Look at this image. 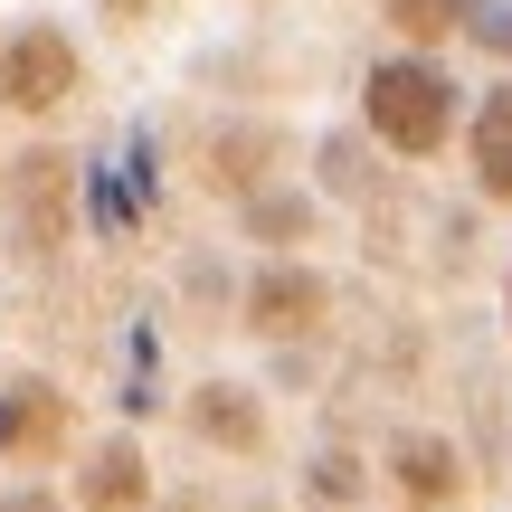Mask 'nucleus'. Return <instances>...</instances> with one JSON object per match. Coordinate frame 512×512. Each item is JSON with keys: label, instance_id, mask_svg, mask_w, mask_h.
I'll return each instance as SVG.
<instances>
[{"label": "nucleus", "instance_id": "obj_8", "mask_svg": "<svg viewBox=\"0 0 512 512\" xmlns=\"http://www.w3.org/2000/svg\"><path fill=\"white\" fill-rule=\"evenodd\" d=\"M143 503H152V465L133 437H105L76 465V512H143Z\"/></svg>", "mask_w": 512, "mask_h": 512}, {"label": "nucleus", "instance_id": "obj_9", "mask_svg": "<svg viewBox=\"0 0 512 512\" xmlns=\"http://www.w3.org/2000/svg\"><path fill=\"white\" fill-rule=\"evenodd\" d=\"M465 162H475V190L494 209H512V76L475 95V124H465Z\"/></svg>", "mask_w": 512, "mask_h": 512}, {"label": "nucleus", "instance_id": "obj_10", "mask_svg": "<svg viewBox=\"0 0 512 512\" xmlns=\"http://www.w3.org/2000/svg\"><path fill=\"white\" fill-rule=\"evenodd\" d=\"M380 19H389L399 48H446L465 29V0H380Z\"/></svg>", "mask_w": 512, "mask_h": 512}, {"label": "nucleus", "instance_id": "obj_3", "mask_svg": "<svg viewBox=\"0 0 512 512\" xmlns=\"http://www.w3.org/2000/svg\"><path fill=\"white\" fill-rule=\"evenodd\" d=\"M76 86H86V57H76L67 29L29 19V29L0 38V114H57Z\"/></svg>", "mask_w": 512, "mask_h": 512}, {"label": "nucleus", "instance_id": "obj_4", "mask_svg": "<svg viewBox=\"0 0 512 512\" xmlns=\"http://www.w3.org/2000/svg\"><path fill=\"white\" fill-rule=\"evenodd\" d=\"M67 200H76L67 152H19V171H10V219H0V247H10V256H29V266H48V256L67 247Z\"/></svg>", "mask_w": 512, "mask_h": 512}, {"label": "nucleus", "instance_id": "obj_11", "mask_svg": "<svg viewBox=\"0 0 512 512\" xmlns=\"http://www.w3.org/2000/svg\"><path fill=\"white\" fill-rule=\"evenodd\" d=\"M266 133H219V143H209V181H219V190H256V181H266Z\"/></svg>", "mask_w": 512, "mask_h": 512}, {"label": "nucleus", "instance_id": "obj_6", "mask_svg": "<svg viewBox=\"0 0 512 512\" xmlns=\"http://www.w3.org/2000/svg\"><path fill=\"white\" fill-rule=\"evenodd\" d=\"M190 437H209L219 456H266V399H256L247 380H200L190 389Z\"/></svg>", "mask_w": 512, "mask_h": 512}, {"label": "nucleus", "instance_id": "obj_13", "mask_svg": "<svg viewBox=\"0 0 512 512\" xmlns=\"http://www.w3.org/2000/svg\"><path fill=\"white\" fill-rule=\"evenodd\" d=\"M304 494H313V503H361V494H370V475H361V465H351V456H313Z\"/></svg>", "mask_w": 512, "mask_h": 512}, {"label": "nucleus", "instance_id": "obj_2", "mask_svg": "<svg viewBox=\"0 0 512 512\" xmlns=\"http://www.w3.org/2000/svg\"><path fill=\"white\" fill-rule=\"evenodd\" d=\"M238 323H247V342H313V332L332 323L323 266H304V256H266V266L247 275V294H238Z\"/></svg>", "mask_w": 512, "mask_h": 512}, {"label": "nucleus", "instance_id": "obj_1", "mask_svg": "<svg viewBox=\"0 0 512 512\" xmlns=\"http://www.w3.org/2000/svg\"><path fill=\"white\" fill-rule=\"evenodd\" d=\"M361 124H370L380 152L427 162V152L456 143V76H446L437 57H399V48H389L380 67L361 76Z\"/></svg>", "mask_w": 512, "mask_h": 512}, {"label": "nucleus", "instance_id": "obj_5", "mask_svg": "<svg viewBox=\"0 0 512 512\" xmlns=\"http://www.w3.org/2000/svg\"><path fill=\"white\" fill-rule=\"evenodd\" d=\"M380 484L399 494L408 512H456L465 503V456L437 437V427H408V437H389V456H380Z\"/></svg>", "mask_w": 512, "mask_h": 512}, {"label": "nucleus", "instance_id": "obj_7", "mask_svg": "<svg viewBox=\"0 0 512 512\" xmlns=\"http://www.w3.org/2000/svg\"><path fill=\"white\" fill-rule=\"evenodd\" d=\"M57 446H67V399H57L48 380H10L0 389V456L48 465Z\"/></svg>", "mask_w": 512, "mask_h": 512}, {"label": "nucleus", "instance_id": "obj_14", "mask_svg": "<svg viewBox=\"0 0 512 512\" xmlns=\"http://www.w3.org/2000/svg\"><path fill=\"white\" fill-rule=\"evenodd\" d=\"M0 512H67L57 494H38V484H19V494H0Z\"/></svg>", "mask_w": 512, "mask_h": 512}, {"label": "nucleus", "instance_id": "obj_12", "mask_svg": "<svg viewBox=\"0 0 512 512\" xmlns=\"http://www.w3.org/2000/svg\"><path fill=\"white\" fill-rule=\"evenodd\" d=\"M238 209H247V238H266V247H294L313 228V200H266V190H238Z\"/></svg>", "mask_w": 512, "mask_h": 512}, {"label": "nucleus", "instance_id": "obj_15", "mask_svg": "<svg viewBox=\"0 0 512 512\" xmlns=\"http://www.w3.org/2000/svg\"><path fill=\"white\" fill-rule=\"evenodd\" d=\"M503 313H512V285H503Z\"/></svg>", "mask_w": 512, "mask_h": 512}]
</instances>
